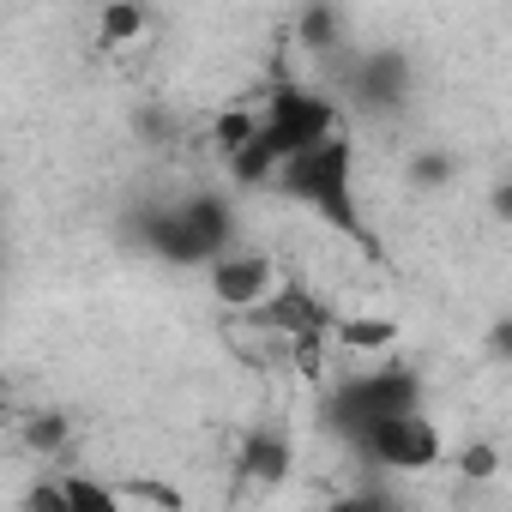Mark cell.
I'll use <instances>...</instances> for the list:
<instances>
[{
	"mask_svg": "<svg viewBox=\"0 0 512 512\" xmlns=\"http://www.w3.org/2000/svg\"><path fill=\"white\" fill-rule=\"evenodd\" d=\"M338 133V103L314 85H272L266 103H253V139L229 157V181L235 187H266L290 157L314 151L320 139Z\"/></svg>",
	"mask_w": 512,
	"mask_h": 512,
	"instance_id": "6da1fadb",
	"label": "cell"
},
{
	"mask_svg": "<svg viewBox=\"0 0 512 512\" xmlns=\"http://www.w3.org/2000/svg\"><path fill=\"white\" fill-rule=\"evenodd\" d=\"M272 187L290 199V205H302V211H314L326 229H338V235H350V241H374L368 235V223H362V193H356V139L350 133H332V139H320L314 151H302V157H290L278 175H272Z\"/></svg>",
	"mask_w": 512,
	"mask_h": 512,
	"instance_id": "7a4b0ae2",
	"label": "cell"
},
{
	"mask_svg": "<svg viewBox=\"0 0 512 512\" xmlns=\"http://www.w3.org/2000/svg\"><path fill=\"white\" fill-rule=\"evenodd\" d=\"M139 235L151 253H163L175 266H211L217 253L235 247V211L223 193H187L175 205H157L139 223Z\"/></svg>",
	"mask_w": 512,
	"mask_h": 512,
	"instance_id": "3957f363",
	"label": "cell"
},
{
	"mask_svg": "<svg viewBox=\"0 0 512 512\" xmlns=\"http://www.w3.org/2000/svg\"><path fill=\"white\" fill-rule=\"evenodd\" d=\"M422 410V374L404 368V362H386V368H368V374H350L326 392V428L338 440H362L374 422H392V416H410Z\"/></svg>",
	"mask_w": 512,
	"mask_h": 512,
	"instance_id": "277c9868",
	"label": "cell"
},
{
	"mask_svg": "<svg viewBox=\"0 0 512 512\" xmlns=\"http://www.w3.org/2000/svg\"><path fill=\"white\" fill-rule=\"evenodd\" d=\"M356 452L380 470V476H422L446 458V434L428 410H410V416H392V422H374Z\"/></svg>",
	"mask_w": 512,
	"mask_h": 512,
	"instance_id": "5b68a950",
	"label": "cell"
},
{
	"mask_svg": "<svg viewBox=\"0 0 512 512\" xmlns=\"http://www.w3.org/2000/svg\"><path fill=\"white\" fill-rule=\"evenodd\" d=\"M253 332H272L278 344H290V350H314V344H332V326H338V314H332V302L314 290V284H278L253 314H241Z\"/></svg>",
	"mask_w": 512,
	"mask_h": 512,
	"instance_id": "8992f818",
	"label": "cell"
},
{
	"mask_svg": "<svg viewBox=\"0 0 512 512\" xmlns=\"http://www.w3.org/2000/svg\"><path fill=\"white\" fill-rule=\"evenodd\" d=\"M205 272H211L217 308H229V314H253L278 290V266H272V253H260V247H229V253H217Z\"/></svg>",
	"mask_w": 512,
	"mask_h": 512,
	"instance_id": "52a82bcc",
	"label": "cell"
},
{
	"mask_svg": "<svg viewBox=\"0 0 512 512\" xmlns=\"http://www.w3.org/2000/svg\"><path fill=\"white\" fill-rule=\"evenodd\" d=\"M350 91H356V109L386 115V109H398L410 97V61L392 55V49H362L350 61Z\"/></svg>",
	"mask_w": 512,
	"mask_h": 512,
	"instance_id": "ba28073f",
	"label": "cell"
},
{
	"mask_svg": "<svg viewBox=\"0 0 512 512\" xmlns=\"http://www.w3.org/2000/svg\"><path fill=\"white\" fill-rule=\"evenodd\" d=\"M290 464H296V452H290V434H284V428H253V434L241 440L235 476L253 482V488H278V482L290 476Z\"/></svg>",
	"mask_w": 512,
	"mask_h": 512,
	"instance_id": "9c48e42d",
	"label": "cell"
},
{
	"mask_svg": "<svg viewBox=\"0 0 512 512\" xmlns=\"http://www.w3.org/2000/svg\"><path fill=\"white\" fill-rule=\"evenodd\" d=\"M398 338V320H380V314H338L332 326V344L344 350H392Z\"/></svg>",
	"mask_w": 512,
	"mask_h": 512,
	"instance_id": "30bf717a",
	"label": "cell"
},
{
	"mask_svg": "<svg viewBox=\"0 0 512 512\" xmlns=\"http://www.w3.org/2000/svg\"><path fill=\"white\" fill-rule=\"evenodd\" d=\"M19 434H25V446H31L37 458H55V452H67V440H73V422H67V410H31Z\"/></svg>",
	"mask_w": 512,
	"mask_h": 512,
	"instance_id": "8fae6325",
	"label": "cell"
},
{
	"mask_svg": "<svg viewBox=\"0 0 512 512\" xmlns=\"http://www.w3.org/2000/svg\"><path fill=\"white\" fill-rule=\"evenodd\" d=\"M326 512H404V500H398L386 482H356V488L332 494V500H326Z\"/></svg>",
	"mask_w": 512,
	"mask_h": 512,
	"instance_id": "7c38bea8",
	"label": "cell"
},
{
	"mask_svg": "<svg viewBox=\"0 0 512 512\" xmlns=\"http://www.w3.org/2000/svg\"><path fill=\"white\" fill-rule=\"evenodd\" d=\"M61 488H67V512H127L121 494L97 476H61Z\"/></svg>",
	"mask_w": 512,
	"mask_h": 512,
	"instance_id": "4fadbf2b",
	"label": "cell"
},
{
	"mask_svg": "<svg viewBox=\"0 0 512 512\" xmlns=\"http://www.w3.org/2000/svg\"><path fill=\"white\" fill-rule=\"evenodd\" d=\"M139 31H145V13L139 7H103V19H97V43L103 49H127V43H139Z\"/></svg>",
	"mask_w": 512,
	"mask_h": 512,
	"instance_id": "5bb4252c",
	"label": "cell"
},
{
	"mask_svg": "<svg viewBox=\"0 0 512 512\" xmlns=\"http://www.w3.org/2000/svg\"><path fill=\"white\" fill-rule=\"evenodd\" d=\"M253 139V103H241V109H223L217 121H211V145H217V157L229 163L241 145Z\"/></svg>",
	"mask_w": 512,
	"mask_h": 512,
	"instance_id": "9a60e30c",
	"label": "cell"
},
{
	"mask_svg": "<svg viewBox=\"0 0 512 512\" xmlns=\"http://www.w3.org/2000/svg\"><path fill=\"white\" fill-rule=\"evenodd\" d=\"M25 512H67V488H61V476H43V482H31V494H25Z\"/></svg>",
	"mask_w": 512,
	"mask_h": 512,
	"instance_id": "2e32d148",
	"label": "cell"
},
{
	"mask_svg": "<svg viewBox=\"0 0 512 512\" xmlns=\"http://www.w3.org/2000/svg\"><path fill=\"white\" fill-rule=\"evenodd\" d=\"M458 470H464L470 482H488V476L500 470V452H494V446H470V452L458 458Z\"/></svg>",
	"mask_w": 512,
	"mask_h": 512,
	"instance_id": "e0dca14e",
	"label": "cell"
}]
</instances>
